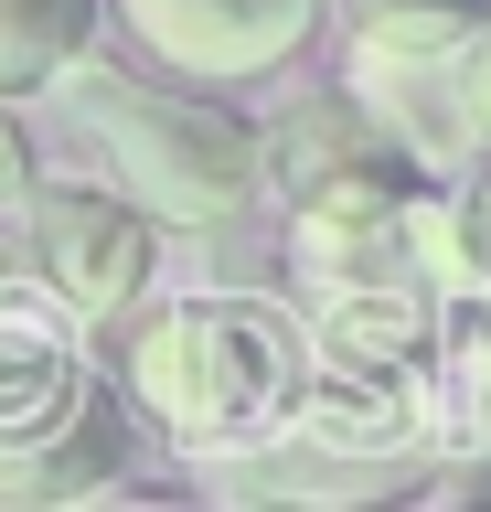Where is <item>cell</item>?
<instances>
[{"mask_svg":"<svg viewBox=\"0 0 491 512\" xmlns=\"http://www.w3.org/2000/svg\"><path fill=\"white\" fill-rule=\"evenodd\" d=\"M385 160H417V150L353 86H310L299 107L267 118V192L278 203H299V192H321V182H353V171H385Z\"/></svg>","mask_w":491,"mask_h":512,"instance_id":"8992f818","label":"cell"},{"mask_svg":"<svg viewBox=\"0 0 491 512\" xmlns=\"http://www.w3.org/2000/svg\"><path fill=\"white\" fill-rule=\"evenodd\" d=\"M22 267H33L75 320H129L161 288V214H139L107 182H33L22 192Z\"/></svg>","mask_w":491,"mask_h":512,"instance_id":"277c9868","label":"cell"},{"mask_svg":"<svg viewBox=\"0 0 491 512\" xmlns=\"http://www.w3.org/2000/svg\"><path fill=\"white\" fill-rule=\"evenodd\" d=\"M491 22V0H331L342 54H385V64H438L470 54V32Z\"/></svg>","mask_w":491,"mask_h":512,"instance_id":"9c48e42d","label":"cell"},{"mask_svg":"<svg viewBox=\"0 0 491 512\" xmlns=\"http://www.w3.org/2000/svg\"><path fill=\"white\" fill-rule=\"evenodd\" d=\"M65 107L86 128V150L139 214H161V235H225L267 192V118L225 86L193 75H118V64H75Z\"/></svg>","mask_w":491,"mask_h":512,"instance_id":"7a4b0ae2","label":"cell"},{"mask_svg":"<svg viewBox=\"0 0 491 512\" xmlns=\"http://www.w3.org/2000/svg\"><path fill=\"white\" fill-rule=\"evenodd\" d=\"M129 22L139 64L161 75H193V86H278L310 43L331 32V0H107Z\"/></svg>","mask_w":491,"mask_h":512,"instance_id":"5b68a950","label":"cell"},{"mask_svg":"<svg viewBox=\"0 0 491 512\" xmlns=\"http://www.w3.org/2000/svg\"><path fill=\"white\" fill-rule=\"evenodd\" d=\"M459 86H470V128H481V150H491V22L470 32V54H459Z\"/></svg>","mask_w":491,"mask_h":512,"instance_id":"7c38bea8","label":"cell"},{"mask_svg":"<svg viewBox=\"0 0 491 512\" xmlns=\"http://www.w3.org/2000/svg\"><path fill=\"white\" fill-rule=\"evenodd\" d=\"M427 384H438V448L481 459L491 448V288H438Z\"/></svg>","mask_w":491,"mask_h":512,"instance_id":"52a82bcc","label":"cell"},{"mask_svg":"<svg viewBox=\"0 0 491 512\" xmlns=\"http://www.w3.org/2000/svg\"><path fill=\"white\" fill-rule=\"evenodd\" d=\"M86 363V320L33 278L0 267V502H86L107 480H129V427Z\"/></svg>","mask_w":491,"mask_h":512,"instance_id":"3957f363","label":"cell"},{"mask_svg":"<svg viewBox=\"0 0 491 512\" xmlns=\"http://www.w3.org/2000/svg\"><path fill=\"white\" fill-rule=\"evenodd\" d=\"M107 0H0V96H65L75 64H97Z\"/></svg>","mask_w":491,"mask_h":512,"instance_id":"ba28073f","label":"cell"},{"mask_svg":"<svg viewBox=\"0 0 491 512\" xmlns=\"http://www.w3.org/2000/svg\"><path fill=\"white\" fill-rule=\"evenodd\" d=\"M427 278L438 288H491V150H470L427 192Z\"/></svg>","mask_w":491,"mask_h":512,"instance_id":"30bf717a","label":"cell"},{"mask_svg":"<svg viewBox=\"0 0 491 512\" xmlns=\"http://www.w3.org/2000/svg\"><path fill=\"white\" fill-rule=\"evenodd\" d=\"M118 384H129V406L150 416L182 459L235 470V459H267V448L299 427V395H310V320H299V299L193 288V299L139 310Z\"/></svg>","mask_w":491,"mask_h":512,"instance_id":"6da1fadb","label":"cell"},{"mask_svg":"<svg viewBox=\"0 0 491 512\" xmlns=\"http://www.w3.org/2000/svg\"><path fill=\"white\" fill-rule=\"evenodd\" d=\"M33 182H43V150H33V128H22V96H0V214Z\"/></svg>","mask_w":491,"mask_h":512,"instance_id":"8fae6325","label":"cell"}]
</instances>
